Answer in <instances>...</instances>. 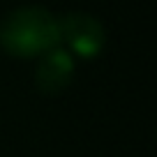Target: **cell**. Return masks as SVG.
<instances>
[{
    "instance_id": "obj_1",
    "label": "cell",
    "mask_w": 157,
    "mask_h": 157,
    "mask_svg": "<svg viewBox=\"0 0 157 157\" xmlns=\"http://www.w3.org/2000/svg\"><path fill=\"white\" fill-rule=\"evenodd\" d=\"M60 44L58 19L46 7L23 5L0 21V46L16 58L44 56Z\"/></svg>"
},
{
    "instance_id": "obj_2",
    "label": "cell",
    "mask_w": 157,
    "mask_h": 157,
    "mask_svg": "<svg viewBox=\"0 0 157 157\" xmlns=\"http://www.w3.org/2000/svg\"><path fill=\"white\" fill-rule=\"evenodd\" d=\"M60 42L69 46V51L81 58H95L102 53L106 44V30L102 21L86 12H69L58 19Z\"/></svg>"
},
{
    "instance_id": "obj_3",
    "label": "cell",
    "mask_w": 157,
    "mask_h": 157,
    "mask_svg": "<svg viewBox=\"0 0 157 157\" xmlns=\"http://www.w3.org/2000/svg\"><path fill=\"white\" fill-rule=\"evenodd\" d=\"M74 78V58L67 49H51L44 53L35 69V86L42 95H60Z\"/></svg>"
}]
</instances>
